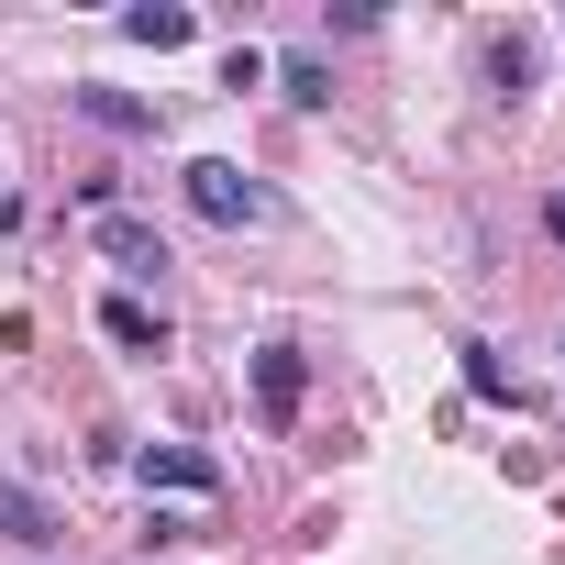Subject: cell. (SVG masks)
<instances>
[{
    "label": "cell",
    "instance_id": "cell-1",
    "mask_svg": "<svg viewBox=\"0 0 565 565\" xmlns=\"http://www.w3.org/2000/svg\"><path fill=\"white\" fill-rule=\"evenodd\" d=\"M189 211L233 233V222H266V189H255L233 156H189Z\"/></svg>",
    "mask_w": 565,
    "mask_h": 565
},
{
    "label": "cell",
    "instance_id": "cell-11",
    "mask_svg": "<svg viewBox=\"0 0 565 565\" xmlns=\"http://www.w3.org/2000/svg\"><path fill=\"white\" fill-rule=\"evenodd\" d=\"M543 233H554V244H565V189H554V200H543Z\"/></svg>",
    "mask_w": 565,
    "mask_h": 565
},
{
    "label": "cell",
    "instance_id": "cell-2",
    "mask_svg": "<svg viewBox=\"0 0 565 565\" xmlns=\"http://www.w3.org/2000/svg\"><path fill=\"white\" fill-rule=\"evenodd\" d=\"M89 244H100L122 277H167V233H156V222H134V211H89Z\"/></svg>",
    "mask_w": 565,
    "mask_h": 565
},
{
    "label": "cell",
    "instance_id": "cell-10",
    "mask_svg": "<svg viewBox=\"0 0 565 565\" xmlns=\"http://www.w3.org/2000/svg\"><path fill=\"white\" fill-rule=\"evenodd\" d=\"M455 355H466V388H477V399H510V366H499L488 344H455Z\"/></svg>",
    "mask_w": 565,
    "mask_h": 565
},
{
    "label": "cell",
    "instance_id": "cell-5",
    "mask_svg": "<svg viewBox=\"0 0 565 565\" xmlns=\"http://www.w3.org/2000/svg\"><path fill=\"white\" fill-rule=\"evenodd\" d=\"M0 532H12V543H56V510H45L23 477H0Z\"/></svg>",
    "mask_w": 565,
    "mask_h": 565
},
{
    "label": "cell",
    "instance_id": "cell-4",
    "mask_svg": "<svg viewBox=\"0 0 565 565\" xmlns=\"http://www.w3.org/2000/svg\"><path fill=\"white\" fill-rule=\"evenodd\" d=\"M300 388H311V377H300V344H266V355H255V399H266V422H289Z\"/></svg>",
    "mask_w": 565,
    "mask_h": 565
},
{
    "label": "cell",
    "instance_id": "cell-9",
    "mask_svg": "<svg viewBox=\"0 0 565 565\" xmlns=\"http://www.w3.org/2000/svg\"><path fill=\"white\" fill-rule=\"evenodd\" d=\"M277 89H289L300 111H322V100H333V67H322V56H289V67H277Z\"/></svg>",
    "mask_w": 565,
    "mask_h": 565
},
{
    "label": "cell",
    "instance_id": "cell-8",
    "mask_svg": "<svg viewBox=\"0 0 565 565\" xmlns=\"http://www.w3.org/2000/svg\"><path fill=\"white\" fill-rule=\"evenodd\" d=\"M100 333H111V344H134V355H145V344H167V322H156L145 300H111V311H100Z\"/></svg>",
    "mask_w": 565,
    "mask_h": 565
},
{
    "label": "cell",
    "instance_id": "cell-7",
    "mask_svg": "<svg viewBox=\"0 0 565 565\" xmlns=\"http://www.w3.org/2000/svg\"><path fill=\"white\" fill-rule=\"evenodd\" d=\"M122 34H134V45H189L200 12H178V0H145V12H122Z\"/></svg>",
    "mask_w": 565,
    "mask_h": 565
},
{
    "label": "cell",
    "instance_id": "cell-6",
    "mask_svg": "<svg viewBox=\"0 0 565 565\" xmlns=\"http://www.w3.org/2000/svg\"><path fill=\"white\" fill-rule=\"evenodd\" d=\"M78 111H89V122H111V134H156V100H134V89H100V78L78 89Z\"/></svg>",
    "mask_w": 565,
    "mask_h": 565
},
{
    "label": "cell",
    "instance_id": "cell-3",
    "mask_svg": "<svg viewBox=\"0 0 565 565\" xmlns=\"http://www.w3.org/2000/svg\"><path fill=\"white\" fill-rule=\"evenodd\" d=\"M134 477H145V488H189V499H211V488H222V466H211V455H189V444H145V455H134Z\"/></svg>",
    "mask_w": 565,
    "mask_h": 565
}]
</instances>
